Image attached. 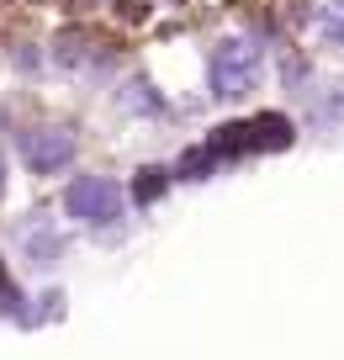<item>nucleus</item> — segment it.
<instances>
[{"label": "nucleus", "instance_id": "f257e3e1", "mask_svg": "<svg viewBox=\"0 0 344 360\" xmlns=\"http://www.w3.org/2000/svg\"><path fill=\"white\" fill-rule=\"evenodd\" d=\"M260 79V48L244 43V37H234V43H222L217 53H212V90L217 96H249Z\"/></svg>", "mask_w": 344, "mask_h": 360}, {"label": "nucleus", "instance_id": "f03ea898", "mask_svg": "<svg viewBox=\"0 0 344 360\" xmlns=\"http://www.w3.org/2000/svg\"><path fill=\"white\" fill-rule=\"evenodd\" d=\"M64 207L79 223H117V217H122V186L106 180V175H79L75 186H69Z\"/></svg>", "mask_w": 344, "mask_h": 360}, {"label": "nucleus", "instance_id": "7ed1b4c3", "mask_svg": "<svg viewBox=\"0 0 344 360\" xmlns=\"http://www.w3.org/2000/svg\"><path fill=\"white\" fill-rule=\"evenodd\" d=\"M22 154H27V165H32L37 175H48V169H58V165L75 159V138H69L64 127H43V133H27Z\"/></svg>", "mask_w": 344, "mask_h": 360}, {"label": "nucleus", "instance_id": "20e7f679", "mask_svg": "<svg viewBox=\"0 0 344 360\" xmlns=\"http://www.w3.org/2000/svg\"><path fill=\"white\" fill-rule=\"evenodd\" d=\"M323 32L333 37V43H344V0H333L329 16H323Z\"/></svg>", "mask_w": 344, "mask_h": 360}, {"label": "nucleus", "instance_id": "39448f33", "mask_svg": "<svg viewBox=\"0 0 344 360\" xmlns=\"http://www.w3.org/2000/svg\"><path fill=\"white\" fill-rule=\"evenodd\" d=\"M148 180H138V202H154L159 191H165V175H159V169H144Z\"/></svg>", "mask_w": 344, "mask_h": 360}, {"label": "nucleus", "instance_id": "423d86ee", "mask_svg": "<svg viewBox=\"0 0 344 360\" xmlns=\"http://www.w3.org/2000/svg\"><path fill=\"white\" fill-rule=\"evenodd\" d=\"M0 191H6V165H0Z\"/></svg>", "mask_w": 344, "mask_h": 360}]
</instances>
